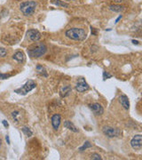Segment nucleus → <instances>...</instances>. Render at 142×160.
Wrapping results in <instances>:
<instances>
[{
	"label": "nucleus",
	"instance_id": "30",
	"mask_svg": "<svg viewBox=\"0 0 142 160\" xmlns=\"http://www.w3.org/2000/svg\"><path fill=\"white\" fill-rule=\"evenodd\" d=\"M114 1H115L117 3H120V2H122V0H114Z\"/></svg>",
	"mask_w": 142,
	"mask_h": 160
},
{
	"label": "nucleus",
	"instance_id": "2",
	"mask_svg": "<svg viewBox=\"0 0 142 160\" xmlns=\"http://www.w3.org/2000/svg\"><path fill=\"white\" fill-rule=\"evenodd\" d=\"M66 36L71 40L81 41L86 38V32L83 29L71 28V29H68L66 31Z\"/></svg>",
	"mask_w": 142,
	"mask_h": 160
},
{
	"label": "nucleus",
	"instance_id": "26",
	"mask_svg": "<svg viewBox=\"0 0 142 160\" xmlns=\"http://www.w3.org/2000/svg\"><path fill=\"white\" fill-rule=\"evenodd\" d=\"M5 140L7 142V144H10V139H9V135H6L5 136Z\"/></svg>",
	"mask_w": 142,
	"mask_h": 160
},
{
	"label": "nucleus",
	"instance_id": "16",
	"mask_svg": "<svg viewBox=\"0 0 142 160\" xmlns=\"http://www.w3.org/2000/svg\"><path fill=\"white\" fill-rule=\"evenodd\" d=\"M109 9L113 12H115V13H120L124 10V6L122 5H112L109 6Z\"/></svg>",
	"mask_w": 142,
	"mask_h": 160
},
{
	"label": "nucleus",
	"instance_id": "3",
	"mask_svg": "<svg viewBox=\"0 0 142 160\" xmlns=\"http://www.w3.org/2000/svg\"><path fill=\"white\" fill-rule=\"evenodd\" d=\"M36 3L34 1H27V2H23L20 5V10L25 16H29L32 15L35 12L36 8Z\"/></svg>",
	"mask_w": 142,
	"mask_h": 160
},
{
	"label": "nucleus",
	"instance_id": "31",
	"mask_svg": "<svg viewBox=\"0 0 142 160\" xmlns=\"http://www.w3.org/2000/svg\"><path fill=\"white\" fill-rule=\"evenodd\" d=\"M1 143H2V140H1V139H0V147H1Z\"/></svg>",
	"mask_w": 142,
	"mask_h": 160
},
{
	"label": "nucleus",
	"instance_id": "9",
	"mask_svg": "<svg viewBox=\"0 0 142 160\" xmlns=\"http://www.w3.org/2000/svg\"><path fill=\"white\" fill-rule=\"evenodd\" d=\"M51 125H53V128L54 130H58L60 127V125H61V116L60 114H54L51 118Z\"/></svg>",
	"mask_w": 142,
	"mask_h": 160
},
{
	"label": "nucleus",
	"instance_id": "7",
	"mask_svg": "<svg viewBox=\"0 0 142 160\" xmlns=\"http://www.w3.org/2000/svg\"><path fill=\"white\" fill-rule=\"evenodd\" d=\"M89 89V85L88 84L85 82V80L83 78H79L77 80L76 84V90L77 91L78 93H83V92H85Z\"/></svg>",
	"mask_w": 142,
	"mask_h": 160
},
{
	"label": "nucleus",
	"instance_id": "27",
	"mask_svg": "<svg viewBox=\"0 0 142 160\" xmlns=\"http://www.w3.org/2000/svg\"><path fill=\"white\" fill-rule=\"evenodd\" d=\"M122 19V15H119V17H118V18L117 19V20H115V23H117L118 21H119L120 20H121Z\"/></svg>",
	"mask_w": 142,
	"mask_h": 160
},
{
	"label": "nucleus",
	"instance_id": "1",
	"mask_svg": "<svg viewBox=\"0 0 142 160\" xmlns=\"http://www.w3.org/2000/svg\"><path fill=\"white\" fill-rule=\"evenodd\" d=\"M47 51L46 45L43 43H39L35 45H32L29 48H28V54L31 58H40L43 56Z\"/></svg>",
	"mask_w": 142,
	"mask_h": 160
},
{
	"label": "nucleus",
	"instance_id": "29",
	"mask_svg": "<svg viewBox=\"0 0 142 160\" xmlns=\"http://www.w3.org/2000/svg\"><path fill=\"white\" fill-rule=\"evenodd\" d=\"M132 43L134 45H139V41H137V40H132Z\"/></svg>",
	"mask_w": 142,
	"mask_h": 160
},
{
	"label": "nucleus",
	"instance_id": "23",
	"mask_svg": "<svg viewBox=\"0 0 142 160\" xmlns=\"http://www.w3.org/2000/svg\"><path fill=\"white\" fill-rule=\"evenodd\" d=\"M11 77H12V75L11 74H3V73H0V80L7 79Z\"/></svg>",
	"mask_w": 142,
	"mask_h": 160
},
{
	"label": "nucleus",
	"instance_id": "6",
	"mask_svg": "<svg viewBox=\"0 0 142 160\" xmlns=\"http://www.w3.org/2000/svg\"><path fill=\"white\" fill-rule=\"evenodd\" d=\"M131 146L133 150H139L142 148V134H137L131 140Z\"/></svg>",
	"mask_w": 142,
	"mask_h": 160
},
{
	"label": "nucleus",
	"instance_id": "12",
	"mask_svg": "<svg viewBox=\"0 0 142 160\" xmlns=\"http://www.w3.org/2000/svg\"><path fill=\"white\" fill-rule=\"evenodd\" d=\"M12 59H14V60H16L17 62H20V63H21V62L24 61L25 55H24V53H23L22 52L18 51V52H16L14 55H12Z\"/></svg>",
	"mask_w": 142,
	"mask_h": 160
},
{
	"label": "nucleus",
	"instance_id": "11",
	"mask_svg": "<svg viewBox=\"0 0 142 160\" xmlns=\"http://www.w3.org/2000/svg\"><path fill=\"white\" fill-rule=\"evenodd\" d=\"M119 102L121 103V105L124 107V109H129V108H130V101H129V98L125 94H122L119 97Z\"/></svg>",
	"mask_w": 142,
	"mask_h": 160
},
{
	"label": "nucleus",
	"instance_id": "21",
	"mask_svg": "<svg viewBox=\"0 0 142 160\" xmlns=\"http://www.w3.org/2000/svg\"><path fill=\"white\" fill-rule=\"evenodd\" d=\"M6 54H7V51H6V49L4 48V47H0V58L5 57Z\"/></svg>",
	"mask_w": 142,
	"mask_h": 160
},
{
	"label": "nucleus",
	"instance_id": "22",
	"mask_svg": "<svg viewBox=\"0 0 142 160\" xmlns=\"http://www.w3.org/2000/svg\"><path fill=\"white\" fill-rule=\"evenodd\" d=\"M91 159L92 160H101V157H100V155L97 154V153H93L92 156H91Z\"/></svg>",
	"mask_w": 142,
	"mask_h": 160
},
{
	"label": "nucleus",
	"instance_id": "18",
	"mask_svg": "<svg viewBox=\"0 0 142 160\" xmlns=\"http://www.w3.org/2000/svg\"><path fill=\"white\" fill-rule=\"evenodd\" d=\"M21 131H22V133H24L25 135H27L28 137H30V136H32V134H33V132H32L29 127L23 126L22 128H21Z\"/></svg>",
	"mask_w": 142,
	"mask_h": 160
},
{
	"label": "nucleus",
	"instance_id": "8",
	"mask_svg": "<svg viewBox=\"0 0 142 160\" xmlns=\"http://www.w3.org/2000/svg\"><path fill=\"white\" fill-rule=\"evenodd\" d=\"M27 36L29 40L32 42H36V41L40 40L41 38V33L36 29H29L27 32Z\"/></svg>",
	"mask_w": 142,
	"mask_h": 160
},
{
	"label": "nucleus",
	"instance_id": "28",
	"mask_svg": "<svg viewBox=\"0 0 142 160\" xmlns=\"http://www.w3.org/2000/svg\"><path fill=\"white\" fill-rule=\"evenodd\" d=\"M92 34H93V35H96V31H95V29H94L93 28H92Z\"/></svg>",
	"mask_w": 142,
	"mask_h": 160
},
{
	"label": "nucleus",
	"instance_id": "15",
	"mask_svg": "<svg viewBox=\"0 0 142 160\" xmlns=\"http://www.w3.org/2000/svg\"><path fill=\"white\" fill-rule=\"evenodd\" d=\"M51 4L53 5H57V6H61V7H65V8H68L69 5L68 4L65 3V2H62L61 0H51Z\"/></svg>",
	"mask_w": 142,
	"mask_h": 160
},
{
	"label": "nucleus",
	"instance_id": "20",
	"mask_svg": "<svg viewBox=\"0 0 142 160\" xmlns=\"http://www.w3.org/2000/svg\"><path fill=\"white\" fill-rule=\"evenodd\" d=\"M20 116V112L18 110H15V111H12V118H14V120L15 122H18L19 119H18V116Z\"/></svg>",
	"mask_w": 142,
	"mask_h": 160
},
{
	"label": "nucleus",
	"instance_id": "13",
	"mask_svg": "<svg viewBox=\"0 0 142 160\" xmlns=\"http://www.w3.org/2000/svg\"><path fill=\"white\" fill-rule=\"evenodd\" d=\"M64 127L67 129H68V130L74 132V133H78V129L76 128V125L73 124L71 121H68V120L64 121Z\"/></svg>",
	"mask_w": 142,
	"mask_h": 160
},
{
	"label": "nucleus",
	"instance_id": "17",
	"mask_svg": "<svg viewBox=\"0 0 142 160\" xmlns=\"http://www.w3.org/2000/svg\"><path fill=\"white\" fill-rule=\"evenodd\" d=\"M36 71H37V73H38V74H40V75L44 76V77H47L46 70V69H44L43 66H41V65H37V66L36 67Z\"/></svg>",
	"mask_w": 142,
	"mask_h": 160
},
{
	"label": "nucleus",
	"instance_id": "4",
	"mask_svg": "<svg viewBox=\"0 0 142 160\" xmlns=\"http://www.w3.org/2000/svg\"><path fill=\"white\" fill-rule=\"evenodd\" d=\"M36 84L35 81L33 80H29V81L26 82V84H24L21 87L17 88V89L14 90V93L21 95H26L28 93H29L30 91H32L34 88H36Z\"/></svg>",
	"mask_w": 142,
	"mask_h": 160
},
{
	"label": "nucleus",
	"instance_id": "19",
	"mask_svg": "<svg viewBox=\"0 0 142 160\" xmlns=\"http://www.w3.org/2000/svg\"><path fill=\"white\" fill-rule=\"evenodd\" d=\"M92 145L91 144V142L88 141V140H86V141H85V143H83V145L79 148V151H83V150H86V149H88V148H92Z\"/></svg>",
	"mask_w": 142,
	"mask_h": 160
},
{
	"label": "nucleus",
	"instance_id": "10",
	"mask_svg": "<svg viewBox=\"0 0 142 160\" xmlns=\"http://www.w3.org/2000/svg\"><path fill=\"white\" fill-rule=\"evenodd\" d=\"M90 109H92V111L95 114L96 116H100L104 113V109H103V107L100 103H93V104L89 106Z\"/></svg>",
	"mask_w": 142,
	"mask_h": 160
},
{
	"label": "nucleus",
	"instance_id": "25",
	"mask_svg": "<svg viewBox=\"0 0 142 160\" xmlns=\"http://www.w3.org/2000/svg\"><path fill=\"white\" fill-rule=\"evenodd\" d=\"M2 124L4 125V126H5V128H7V127L9 126V124H8V122L6 120H3V121H2Z\"/></svg>",
	"mask_w": 142,
	"mask_h": 160
},
{
	"label": "nucleus",
	"instance_id": "24",
	"mask_svg": "<svg viewBox=\"0 0 142 160\" xmlns=\"http://www.w3.org/2000/svg\"><path fill=\"white\" fill-rule=\"evenodd\" d=\"M110 77H112V76L110 74H108V73H107V72H103V78L104 79L110 78Z\"/></svg>",
	"mask_w": 142,
	"mask_h": 160
},
{
	"label": "nucleus",
	"instance_id": "14",
	"mask_svg": "<svg viewBox=\"0 0 142 160\" xmlns=\"http://www.w3.org/2000/svg\"><path fill=\"white\" fill-rule=\"evenodd\" d=\"M71 91H72V88H71L70 85H64L63 87H61L60 94H61V97H66L70 94Z\"/></svg>",
	"mask_w": 142,
	"mask_h": 160
},
{
	"label": "nucleus",
	"instance_id": "5",
	"mask_svg": "<svg viewBox=\"0 0 142 160\" xmlns=\"http://www.w3.org/2000/svg\"><path fill=\"white\" fill-rule=\"evenodd\" d=\"M102 133L108 138L119 137L121 135V131L117 128H113L110 126H104L102 128Z\"/></svg>",
	"mask_w": 142,
	"mask_h": 160
}]
</instances>
